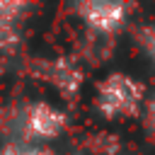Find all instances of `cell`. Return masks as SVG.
<instances>
[{
	"mask_svg": "<svg viewBox=\"0 0 155 155\" xmlns=\"http://www.w3.org/2000/svg\"><path fill=\"white\" fill-rule=\"evenodd\" d=\"M145 90L126 73H111L97 85V111L104 119H131L140 111Z\"/></svg>",
	"mask_w": 155,
	"mask_h": 155,
	"instance_id": "obj_1",
	"label": "cell"
},
{
	"mask_svg": "<svg viewBox=\"0 0 155 155\" xmlns=\"http://www.w3.org/2000/svg\"><path fill=\"white\" fill-rule=\"evenodd\" d=\"M75 12L92 31L114 34L126 24L131 7L126 2H114V0H87L75 5Z\"/></svg>",
	"mask_w": 155,
	"mask_h": 155,
	"instance_id": "obj_2",
	"label": "cell"
},
{
	"mask_svg": "<svg viewBox=\"0 0 155 155\" xmlns=\"http://www.w3.org/2000/svg\"><path fill=\"white\" fill-rule=\"evenodd\" d=\"M22 131L27 138H36V140H48V138H56L65 124H68V116L53 107V104H46V102H36L31 107H27V111L22 114Z\"/></svg>",
	"mask_w": 155,
	"mask_h": 155,
	"instance_id": "obj_3",
	"label": "cell"
},
{
	"mask_svg": "<svg viewBox=\"0 0 155 155\" xmlns=\"http://www.w3.org/2000/svg\"><path fill=\"white\" fill-rule=\"evenodd\" d=\"M138 44L143 48V53L150 58V63L155 65V24H145L138 31Z\"/></svg>",
	"mask_w": 155,
	"mask_h": 155,
	"instance_id": "obj_4",
	"label": "cell"
},
{
	"mask_svg": "<svg viewBox=\"0 0 155 155\" xmlns=\"http://www.w3.org/2000/svg\"><path fill=\"white\" fill-rule=\"evenodd\" d=\"M145 124H148V128L155 133V97L148 99V104H145Z\"/></svg>",
	"mask_w": 155,
	"mask_h": 155,
	"instance_id": "obj_5",
	"label": "cell"
},
{
	"mask_svg": "<svg viewBox=\"0 0 155 155\" xmlns=\"http://www.w3.org/2000/svg\"><path fill=\"white\" fill-rule=\"evenodd\" d=\"M17 155H53V153L41 150V148H29V150H22V153H17Z\"/></svg>",
	"mask_w": 155,
	"mask_h": 155,
	"instance_id": "obj_6",
	"label": "cell"
}]
</instances>
